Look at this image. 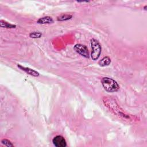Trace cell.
I'll list each match as a JSON object with an SVG mask.
<instances>
[{
	"mask_svg": "<svg viewBox=\"0 0 147 147\" xmlns=\"http://www.w3.org/2000/svg\"><path fill=\"white\" fill-rule=\"evenodd\" d=\"M101 83L104 89L109 93H114L120 89V86L114 80L109 77H104L101 80Z\"/></svg>",
	"mask_w": 147,
	"mask_h": 147,
	"instance_id": "6da1fadb",
	"label": "cell"
},
{
	"mask_svg": "<svg viewBox=\"0 0 147 147\" xmlns=\"http://www.w3.org/2000/svg\"><path fill=\"white\" fill-rule=\"evenodd\" d=\"M91 47H92V54L91 57L93 60H96L98 59L100 57L101 52H102V47L100 43L94 39H92L90 41Z\"/></svg>",
	"mask_w": 147,
	"mask_h": 147,
	"instance_id": "7a4b0ae2",
	"label": "cell"
},
{
	"mask_svg": "<svg viewBox=\"0 0 147 147\" xmlns=\"http://www.w3.org/2000/svg\"><path fill=\"white\" fill-rule=\"evenodd\" d=\"M74 48L75 51L78 53L80 54L81 56H84L85 58H89V52L88 47L86 45L81 44H77L74 46Z\"/></svg>",
	"mask_w": 147,
	"mask_h": 147,
	"instance_id": "3957f363",
	"label": "cell"
},
{
	"mask_svg": "<svg viewBox=\"0 0 147 147\" xmlns=\"http://www.w3.org/2000/svg\"><path fill=\"white\" fill-rule=\"evenodd\" d=\"M52 142L56 147H65L67 146V142L65 138L60 135L55 136L52 140Z\"/></svg>",
	"mask_w": 147,
	"mask_h": 147,
	"instance_id": "277c9868",
	"label": "cell"
},
{
	"mask_svg": "<svg viewBox=\"0 0 147 147\" xmlns=\"http://www.w3.org/2000/svg\"><path fill=\"white\" fill-rule=\"evenodd\" d=\"M18 67L21 69V70L25 71L27 74H28L29 75H31L33 77H37L39 76V73L38 72H37L36 71L33 69H31L30 68H28V67H24L20 64H18L17 65Z\"/></svg>",
	"mask_w": 147,
	"mask_h": 147,
	"instance_id": "5b68a950",
	"label": "cell"
},
{
	"mask_svg": "<svg viewBox=\"0 0 147 147\" xmlns=\"http://www.w3.org/2000/svg\"><path fill=\"white\" fill-rule=\"evenodd\" d=\"M37 23L39 24H51L53 23V20L51 17L45 16L39 19Z\"/></svg>",
	"mask_w": 147,
	"mask_h": 147,
	"instance_id": "8992f818",
	"label": "cell"
},
{
	"mask_svg": "<svg viewBox=\"0 0 147 147\" xmlns=\"http://www.w3.org/2000/svg\"><path fill=\"white\" fill-rule=\"evenodd\" d=\"M111 63V59L108 56H105L102 58L99 62L98 64L101 67H105L109 65Z\"/></svg>",
	"mask_w": 147,
	"mask_h": 147,
	"instance_id": "52a82bcc",
	"label": "cell"
},
{
	"mask_svg": "<svg viewBox=\"0 0 147 147\" xmlns=\"http://www.w3.org/2000/svg\"><path fill=\"white\" fill-rule=\"evenodd\" d=\"M72 18V15L61 14L57 17V21H67V20H70Z\"/></svg>",
	"mask_w": 147,
	"mask_h": 147,
	"instance_id": "ba28073f",
	"label": "cell"
},
{
	"mask_svg": "<svg viewBox=\"0 0 147 147\" xmlns=\"http://www.w3.org/2000/svg\"><path fill=\"white\" fill-rule=\"evenodd\" d=\"M0 26H1V27L2 28H15L16 27V25L8 23L4 20L0 21Z\"/></svg>",
	"mask_w": 147,
	"mask_h": 147,
	"instance_id": "9c48e42d",
	"label": "cell"
},
{
	"mask_svg": "<svg viewBox=\"0 0 147 147\" xmlns=\"http://www.w3.org/2000/svg\"><path fill=\"white\" fill-rule=\"evenodd\" d=\"M42 36V33L40 32H33L29 34V37L33 39L40 38Z\"/></svg>",
	"mask_w": 147,
	"mask_h": 147,
	"instance_id": "30bf717a",
	"label": "cell"
},
{
	"mask_svg": "<svg viewBox=\"0 0 147 147\" xmlns=\"http://www.w3.org/2000/svg\"><path fill=\"white\" fill-rule=\"evenodd\" d=\"M1 143L6 146H14V145L11 142V141H10L9 140H8L7 139H3L1 141Z\"/></svg>",
	"mask_w": 147,
	"mask_h": 147,
	"instance_id": "8fae6325",
	"label": "cell"
}]
</instances>
